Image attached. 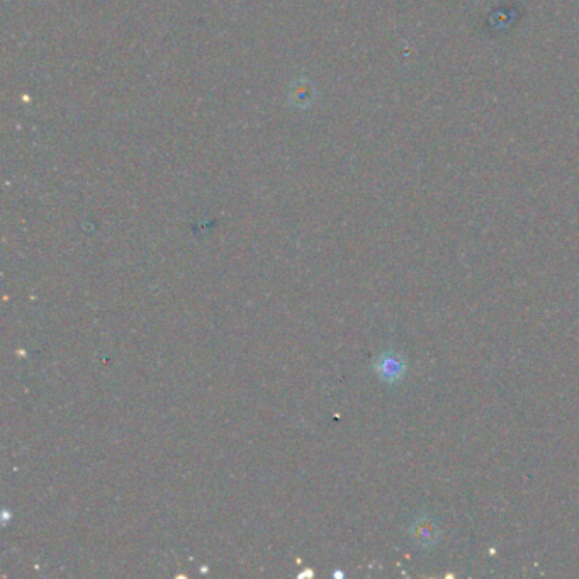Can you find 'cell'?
<instances>
[{"label":"cell","mask_w":579,"mask_h":579,"mask_svg":"<svg viewBox=\"0 0 579 579\" xmlns=\"http://www.w3.org/2000/svg\"><path fill=\"white\" fill-rule=\"evenodd\" d=\"M376 371L381 379H384L387 382H394L398 381L404 372L403 360L396 354H384L381 355V359L376 362Z\"/></svg>","instance_id":"obj_1"}]
</instances>
